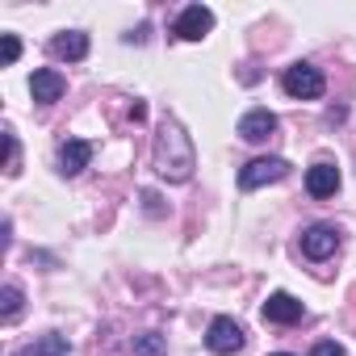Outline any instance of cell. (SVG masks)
<instances>
[{"instance_id":"obj_15","label":"cell","mask_w":356,"mask_h":356,"mask_svg":"<svg viewBox=\"0 0 356 356\" xmlns=\"http://www.w3.org/2000/svg\"><path fill=\"white\" fill-rule=\"evenodd\" d=\"M0 302H5V306H0V318H5V323H13L17 314H22V285H5V293H0Z\"/></svg>"},{"instance_id":"obj_5","label":"cell","mask_w":356,"mask_h":356,"mask_svg":"<svg viewBox=\"0 0 356 356\" xmlns=\"http://www.w3.org/2000/svg\"><path fill=\"white\" fill-rule=\"evenodd\" d=\"M335 248H339V231L331 222H314L302 231V256L306 260H327Z\"/></svg>"},{"instance_id":"obj_20","label":"cell","mask_w":356,"mask_h":356,"mask_svg":"<svg viewBox=\"0 0 356 356\" xmlns=\"http://www.w3.org/2000/svg\"><path fill=\"white\" fill-rule=\"evenodd\" d=\"M273 356H289V352H273Z\"/></svg>"},{"instance_id":"obj_7","label":"cell","mask_w":356,"mask_h":356,"mask_svg":"<svg viewBox=\"0 0 356 356\" xmlns=\"http://www.w3.org/2000/svg\"><path fill=\"white\" fill-rule=\"evenodd\" d=\"M260 318H264V323H277V327H289V323L302 318V302H298L293 293H273V298L260 306Z\"/></svg>"},{"instance_id":"obj_16","label":"cell","mask_w":356,"mask_h":356,"mask_svg":"<svg viewBox=\"0 0 356 356\" xmlns=\"http://www.w3.org/2000/svg\"><path fill=\"white\" fill-rule=\"evenodd\" d=\"M5 147H9V163H5V172L17 176V172H22V143H17L13 130H5Z\"/></svg>"},{"instance_id":"obj_6","label":"cell","mask_w":356,"mask_h":356,"mask_svg":"<svg viewBox=\"0 0 356 356\" xmlns=\"http://www.w3.org/2000/svg\"><path fill=\"white\" fill-rule=\"evenodd\" d=\"M210 30H214V13L206 5H189L181 17H176V26H172V34L185 38V42H202Z\"/></svg>"},{"instance_id":"obj_18","label":"cell","mask_w":356,"mask_h":356,"mask_svg":"<svg viewBox=\"0 0 356 356\" xmlns=\"http://www.w3.org/2000/svg\"><path fill=\"white\" fill-rule=\"evenodd\" d=\"M310 356H343V348H339L335 339H323V343H314V348H310Z\"/></svg>"},{"instance_id":"obj_8","label":"cell","mask_w":356,"mask_h":356,"mask_svg":"<svg viewBox=\"0 0 356 356\" xmlns=\"http://www.w3.org/2000/svg\"><path fill=\"white\" fill-rule=\"evenodd\" d=\"M63 88H67V80H63L55 67H42V72L30 76V97H34L38 105H55V101L63 97Z\"/></svg>"},{"instance_id":"obj_17","label":"cell","mask_w":356,"mask_h":356,"mask_svg":"<svg viewBox=\"0 0 356 356\" xmlns=\"http://www.w3.org/2000/svg\"><path fill=\"white\" fill-rule=\"evenodd\" d=\"M5 63H17V55H22V42H17V34H5Z\"/></svg>"},{"instance_id":"obj_11","label":"cell","mask_w":356,"mask_h":356,"mask_svg":"<svg viewBox=\"0 0 356 356\" xmlns=\"http://www.w3.org/2000/svg\"><path fill=\"white\" fill-rule=\"evenodd\" d=\"M335 189H339V168L335 163H314L306 172V193L310 197H335Z\"/></svg>"},{"instance_id":"obj_2","label":"cell","mask_w":356,"mask_h":356,"mask_svg":"<svg viewBox=\"0 0 356 356\" xmlns=\"http://www.w3.org/2000/svg\"><path fill=\"white\" fill-rule=\"evenodd\" d=\"M281 88H285L293 101H318L323 88H327V80H323L318 67H310V63H293V67H285Z\"/></svg>"},{"instance_id":"obj_3","label":"cell","mask_w":356,"mask_h":356,"mask_svg":"<svg viewBox=\"0 0 356 356\" xmlns=\"http://www.w3.org/2000/svg\"><path fill=\"white\" fill-rule=\"evenodd\" d=\"M285 176H289V163H285V159H277V155H268V159H252V163L239 172V189L252 193V189H260V185L285 181Z\"/></svg>"},{"instance_id":"obj_12","label":"cell","mask_w":356,"mask_h":356,"mask_svg":"<svg viewBox=\"0 0 356 356\" xmlns=\"http://www.w3.org/2000/svg\"><path fill=\"white\" fill-rule=\"evenodd\" d=\"M51 51H55L59 59H84V55H88V34L67 30V34H59V38L51 42Z\"/></svg>"},{"instance_id":"obj_1","label":"cell","mask_w":356,"mask_h":356,"mask_svg":"<svg viewBox=\"0 0 356 356\" xmlns=\"http://www.w3.org/2000/svg\"><path fill=\"white\" fill-rule=\"evenodd\" d=\"M197 168V151H193V138L185 134V126L176 118H163L159 122V134H155V172L172 185H185Z\"/></svg>"},{"instance_id":"obj_19","label":"cell","mask_w":356,"mask_h":356,"mask_svg":"<svg viewBox=\"0 0 356 356\" xmlns=\"http://www.w3.org/2000/svg\"><path fill=\"white\" fill-rule=\"evenodd\" d=\"M130 118H134V122H143V118H147V105H143V101H134V105H130Z\"/></svg>"},{"instance_id":"obj_10","label":"cell","mask_w":356,"mask_h":356,"mask_svg":"<svg viewBox=\"0 0 356 356\" xmlns=\"http://www.w3.org/2000/svg\"><path fill=\"white\" fill-rule=\"evenodd\" d=\"M88 159H92V143L88 138H67L59 147V172L63 176H80L88 168Z\"/></svg>"},{"instance_id":"obj_9","label":"cell","mask_w":356,"mask_h":356,"mask_svg":"<svg viewBox=\"0 0 356 356\" xmlns=\"http://www.w3.org/2000/svg\"><path fill=\"white\" fill-rule=\"evenodd\" d=\"M273 130H277V113H268V109H248L239 118V138L243 143H264Z\"/></svg>"},{"instance_id":"obj_4","label":"cell","mask_w":356,"mask_h":356,"mask_svg":"<svg viewBox=\"0 0 356 356\" xmlns=\"http://www.w3.org/2000/svg\"><path fill=\"white\" fill-rule=\"evenodd\" d=\"M206 343H210V352H218V356H235V352L243 348V327H239L235 318L218 314V318L206 327Z\"/></svg>"},{"instance_id":"obj_13","label":"cell","mask_w":356,"mask_h":356,"mask_svg":"<svg viewBox=\"0 0 356 356\" xmlns=\"http://www.w3.org/2000/svg\"><path fill=\"white\" fill-rule=\"evenodd\" d=\"M17 356H67V339L51 331V335H38L34 343H26Z\"/></svg>"},{"instance_id":"obj_14","label":"cell","mask_w":356,"mask_h":356,"mask_svg":"<svg viewBox=\"0 0 356 356\" xmlns=\"http://www.w3.org/2000/svg\"><path fill=\"white\" fill-rule=\"evenodd\" d=\"M163 352H168V339L159 331H147L134 339V356H163Z\"/></svg>"}]
</instances>
